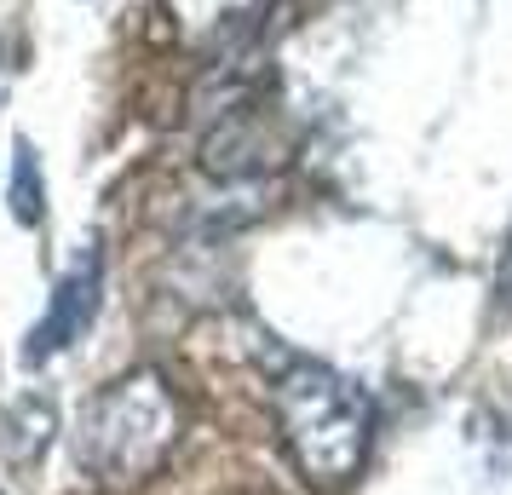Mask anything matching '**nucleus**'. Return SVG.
Listing matches in <instances>:
<instances>
[{"label": "nucleus", "instance_id": "1", "mask_svg": "<svg viewBox=\"0 0 512 495\" xmlns=\"http://www.w3.org/2000/svg\"><path fill=\"white\" fill-rule=\"evenodd\" d=\"M185 432V403L162 369H127L98 386L75 421V461L98 490H139L167 467Z\"/></svg>", "mask_w": 512, "mask_h": 495}, {"label": "nucleus", "instance_id": "4", "mask_svg": "<svg viewBox=\"0 0 512 495\" xmlns=\"http://www.w3.org/2000/svg\"><path fill=\"white\" fill-rule=\"evenodd\" d=\"M265 0H179V24L196 41H236L259 18Z\"/></svg>", "mask_w": 512, "mask_h": 495}, {"label": "nucleus", "instance_id": "5", "mask_svg": "<svg viewBox=\"0 0 512 495\" xmlns=\"http://www.w3.org/2000/svg\"><path fill=\"white\" fill-rule=\"evenodd\" d=\"M12 213L24 225L47 219V185H41V162H35V144L29 139L12 144Z\"/></svg>", "mask_w": 512, "mask_h": 495}, {"label": "nucleus", "instance_id": "3", "mask_svg": "<svg viewBox=\"0 0 512 495\" xmlns=\"http://www.w3.org/2000/svg\"><path fill=\"white\" fill-rule=\"evenodd\" d=\"M98 294H104V254H98V242H87V248L75 254V265L58 277V288H52L47 317L29 329L24 363H47V357H58L70 340H81V329L98 317Z\"/></svg>", "mask_w": 512, "mask_h": 495}, {"label": "nucleus", "instance_id": "2", "mask_svg": "<svg viewBox=\"0 0 512 495\" xmlns=\"http://www.w3.org/2000/svg\"><path fill=\"white\" fill-rule=\"evenodd\" d=\"M271 415H277L288 461L317 490L351 484L363 472V461H369V438H374L369 392L351 375L317 363V357H288L277 369V380H271Z\"/></svg>", "mask_w": 512, "mask_h": 495}]
</instances>
